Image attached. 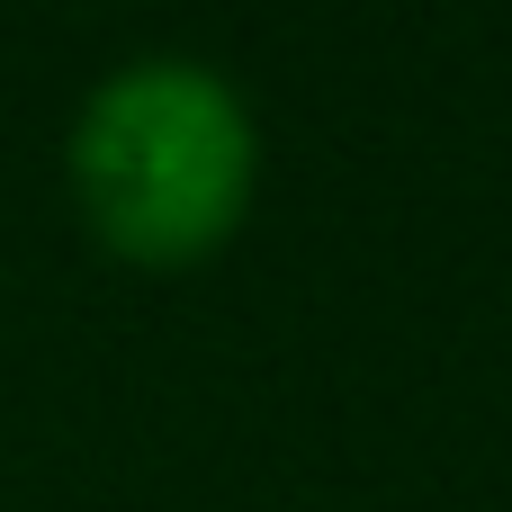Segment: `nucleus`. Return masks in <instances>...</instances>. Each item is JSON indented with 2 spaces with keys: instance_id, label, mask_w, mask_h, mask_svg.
Here are the masks:
<instances>
[{
  "instance_id": "obj_1",
  "label": "nucleus",
  "mask_w": 512,
  "mask_h": 512,
  "mask_svg": "<svg viewBox=\"0 0 512 512\" xmlns=\"http://www.w3.org/2000/svg\"><path fill=\"white\" fill-rule=\"evenodd\" d=\"M81 225L126 270H198L216 261L261 189V126L243 90L189 54L117 63L63 144Z\"/></svg>"
}]
</instances>
